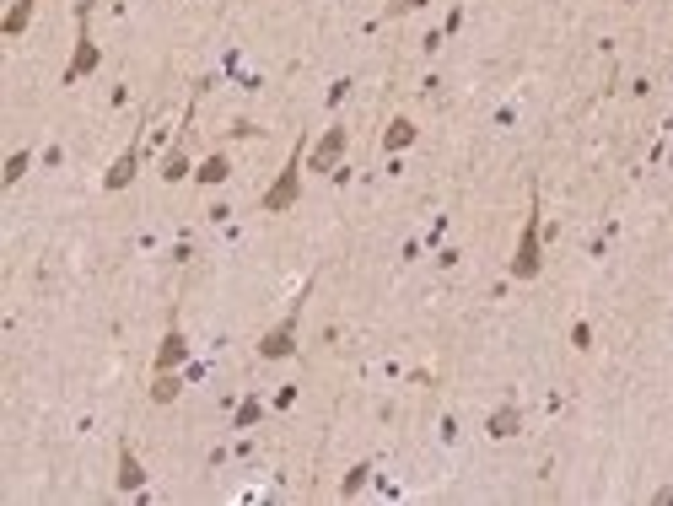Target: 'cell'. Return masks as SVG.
<instances>
[{"label":"cell","instance_id":"4","mask_svg":"<svg viewBox=\"0 0 673 506\" xmlns=\"http://www.w3.org/2000/svg\"><path fill=\"white\" fill-rule=\"evenodd\" d=\"M92 0H75V54H70V65H65V86H75L81 75H92L97 65H102V49L92 43Z\"/></svg>","mask_w":673,"mask_h":506},{"label":"cell","instance_id":"11","mask_svg":"<svg viewBox=\"0 0 673 506\" xmlns=\"http://www.w3.org/2000/svg\"><path fill=\"white\" fill-rule=\"evenodd\" d=\"M183 178H194V167H189L183 140H173V146H167V156H162V183H183Z\"/></svg>","mask_w":673,"mask_h":506},{"label":"cell","instance_id":"17","mask_svg":"<svg viewBox=\"0 0 673 506\" xmlns=\"http://www.w3.org/2000/svg\"><path fill=\"white\" fill-rule=\"evenodd\" d=\"M367 475H372V469H367V464H356V469L345 475V485H340V496H356V491L367 485Z\"/></svg>","mask_w":673,"mask_h":506},{"label":"cell","instance_id":"6","mask_svg":"<svg viewBox=\"0 0 673 506\" xmlns=\"http://www.w3.org/2000/svg\"><path fill=\"white\" fill-rule=\"evenodd\" d=\"M189 361V334L178 329V313L167 318V334H162V345H156V372H178Z\"/></svg>","mask_w":673,"mask_h":506},{"label":"cell","instance_id":"15","mask_svg":"<svg viewBox=\"0 0 673 506\" xmlns=\"http://www.w3.org/2000/svg\"><path fill=\"white\" fill-rule=\"evenodd\" d=\"M183 394V377L178 372H156V383H151V404H173Z\"/></svg>","mask_w":673,"mask_h":506},{"label":"cell","instance_id":"2","mask_svg":"<svg viewBox=\"0 0 673 506\" xmlns=\"http://www.w3.org/2000/svg\"><path fill=\"white\" fill-rule=\"evenodd\" d=\"M512 280H539L545 270V216H539V194L528 200V216H523V232H518V253H512Z\"/></svg>","mask_w":673,"mask_h":506},{"label":"cell","instance_id":"9","mask_svg":"<svg viewBox=\"0 0 673 506\" xmlns=\"http://www.w3.org/2000/svg\"><path fill=\"white\" fill-rule=\"evenodd\" d=\"M523 431V410L518 404H501V410H491V421H485V437H496V442H512Z\"/></svg>","mask_w":673,"mask_h":506},{"label":"cell","instance_id":"18","mask_svg":"<svg viewBox=\"0 0 673 506\" xmlns=\"http://www.w3.org/2000/svg\"><path fill=\"white\" fill-rule=\"evenodd\" d=\"M571 345H577V351H593V329H588V324H577V329H571Z\"/></svg>","mask_w":673,"mask_h":506},{"label":"cell","instance_id":"3","mask_svg":"<svg viewBox=\"0 0 673 506\" xmlns=\"http://www.w3.org/2000/svg\"><path fill=\"white\" fill-rule=\"evenodd\" d=\"M307 297H313V280H307L302 297L286 307V318L259 334V361H286V356H297V329H302V302H307Z\"/></svg>","mask_w":673,"mask_h":506},{"label":"cell","instance_id":"5","mask_svg":"<svg viewBox=\"0 0 673 506\" xmlns=\"http://www.w3.org/2000/svg\"><path fill=\"white\" fill-rule=\"evenodd\" d=\"M345 146H350V129H345V124H329V129L318 135V146H307V173H334L340 156H345Z\"/></svg>","mask_w":673,"mask_h":506},{"label":"cell","instance_id":"12","mask_svg":"<svg viewBox=\"0 0 673 506\" xmlns=\"http://www.w3.org/2000/svg\"><path fill=\"white\" fill-rule=\"evenodd\" d=\"M32 11H38V0H16V5L0 16V32H5V38H22V32H27V22H32Z\"/></svg>","mask_w":673,"mask_h":506},{"label":"cell","instance_id":"8","mask_svg":"<svg viewBox=\"0 0 673 506\" xmlns=\"http://www.w3.org/2000/svg\"><path fill=\"white\" fill-rule=\"evenodd\" d=\"M113 485H119L124 496L146 491V464H140V453H135L129 442H119V475H113Z\"/></svg>","mask_w":673,"mask_h":506},{"label":"cell","instance_id":"7","mask_svg":"<svg viewBox=\"0 0 673 506\" xmlns=\"http://www.w3.org/2000/svg\"><path fill=\"white\" fill-rule=\"evenodd\" d=\"M135 173H140V135H135V140L119 151V162L102 173V189H108V194H119V189H129V183H135Z\"/></svg>","mask_w":673,"mask_h":506},{"label":"cell","instance_id":"1","mask_svg":"<svg viewBox=\"0 0 673 506\" xmlns=\"http://www.w3.org/2000/svg\"><path fill=\"white\" fill-rule=\"evenodd\" d=\"M302 173H307V135L291 146V156H286V167L275 173V183L259 194V205H264V216H286L297 200H302Z\"/></svg>","mask_w":673,"mask_h":506},{"label":"cell","instance_id":"16","mask_svg":"<svg viewBox=\"0 0 673 506\" xmlns=\"http://www.w3.org/2000/svg\"><path fill=\"white\" fill-rule=\"evenodd\" d=\"M259 421H264V399L248 394V399L237 404V415H232V431H248V426H259Z\"/></svg>","mask_w":673,"mask_h":506},{"label":"cell","instance_id":"10","mask_svg":"<svg viewBox=\"0 0 673 506\" xmlns=\"http://www.w3.org/2000/svg\"><path fill=\"white\" fill-rule=\"evenodd\" d=\"M226 178H232V162H226V151H210V156L194 167V183H199V189H221Z\"/></svg>","mask_w":673,"mask_h":506},{"label":"cell","instance_id":"14","mask_svg":"<svg viewBox=\"0 0 673 506\" xmlns=\"http://www.w3.org/2000/svg\"><path fill=\"white\" fill-rule=\"evenodd\" d=\"M27 167H32V151H27V146H16V151L5 156V173H0V183H5V189H16V183L27 178Z\"/></svg>","mask_w":673,"mask_h":506},{"label":"cell","instance_id":"19","mask_svg":"<svg viewBox=\"0 0 673 506\" xmlns=\"http://www.w3.org/2000/svg\"><path fill=\"white\" fill-rule=\"evenodd\" d=\"M415 5H426V0H394V5H388V16H404V11H415Z\"/></svg>","mask_w":673,"mask_h":506},{"label":"cell","instance_id":"13","mask_svg":"<svg viewBox=\"0 0 673 506\" xmlns=\"http://www.w3.org/2000/svg\"><path fill=\"white\" fill-rule=\"evenodd\" d=\"M415 119H394L388 129H383V151H404V146H415Z\"/></svg>","mask_w":673,"mask_h":506}]
</instances>
